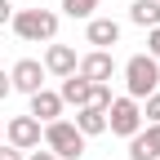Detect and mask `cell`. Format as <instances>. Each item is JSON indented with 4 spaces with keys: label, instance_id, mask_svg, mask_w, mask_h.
<instances>
[{
    "label": "cell",
    "instance_id": "1",
    "mask_svg": "<svg viewBox=\"0 0 160 160\" xmlns=\"http://www.w3.org/2000/svg\"><path fill=\"white\" fill-rule=\"evenodd\" d=\"M45 147L58 160H80L85 156V133H80L71 120H49L45 125Z\"/></svg>",
    "mask_w": 160,
    "mask_h": 160
},
{
    "label": "cell",
    "instance_id": "2",
    "mask_svg": "<svg viewBox=\"0 0 160 160\" xmlns=\"http://www.w3.org/2000/svg\"><path fill=\"white\" fill-rule=\"evenodd\" d=\"M9 22H13V31L22 36V40H31V45L58 36V13H53V9H18Z\"/></svg>",
    "mask_w": 160,
    "mask_h": 160
},
{
    "label": "cell",
    "instance_id": "3",
    "mask_svg": "<svg viewBox=\"0 0 160 160\" xmlns=\"http://www.w3.org/2000/svg\"><path fill=\"white\" fill-rule=\"evenodd\" d=\"M125 85H129V98H147V93H156V85H160V67H156L151 53H133L129 62H125Z\"/></svg>",
    "mask_w": 160,
    "mask_h": 160
},
{
    "label": "cell",
    "instance_id": "4",
    "mask_svg": "<svg viewBox=\"0 0 160 160\" xmlns=\"http://www.w3.org/2000/svg\"><path fill=\"white\" fill-rule=\"evenodd\" d=\"M107 129L120 133V138H133L138 129H142V107H138V98H111V107H107Z\"/></svg>",
    "mask_w": 160,
    "mask_h": 160
},
{
    "label": "cell",
    "instance_id": "5",
    "mask_svg": "<svg viewBox=\"0 0 160 160\" xmlns=\"http://www.w3.org/2000/svg\"><path fill=\"white\" fill-rule=\"evenodd\" d=\"M76 76L89 80V85H107V80L116 76V58H111L107 49H89V53L76 62Z\"/></svg>",
    "mask_w": 160,
    "mask_h": 160
},
{
    "label": "cell",
    "instance_id": "6",
    "mask_svg": "<svg viewBox=\"0 0 160 160\" xmlns=\"http://www.w3.org/2000/svg\"><path fill=\"white\" fill-rule=\"evenodd\" d=\"M5 133H9V147H18V151H36L40 138H45V129H40L36 116H13Z\"/></svg>",
    "mask_w": 160,
    "mask_h": 160
},
{
    "label": "cell",
    "instance_id": "7",
    "mask_svg": "<svg viewBox=\"0 0 160 160\" xmlns=\"http://www.w3.org/2000/svg\"><path fill=\"white\" fill-rule=\"evenodd\" d=\"M9 85H13V89H22V93L45 89V67H40L36 58H22V62H13V71H9Z\"/></svg>",
    "mask_w": 160,
    "mask_h": 160
},
{
    "label": "cell",
    "instance_id": "8",
    "mask_svg": "<svg viewBox=\"0 0 160 160\" xmlns=\"http://www.w3.org/2000/svg\"><path fill=\"white\" fill-rule=\"evenodd\" d=\"M129 160H160V125H147L129 138Z\"/></svg>",
    "mask_w": 160,
    "mask_h": 160
},
{
    "label": "cell",
    "instance_id": "9",
    "mask_svg": "<svg viewBox=\"0 0 160 160\" xmlns=\"http://www.w3.org/2000/svg\"><path fill=\"white\" fill-rule=\"evenodd\" d=\"M27 116H36L40 125H49V120L62 116V98H58L53 89H36V93H31V111H27Z\"/></svg>",
    "mask_w": 160,
    "mask_h": 160
},
{
    "label": "cell",
    "instance_id": "10",
    "mask_svg": "<svg viewBox=\"0 0 160 160\" xmlns=\"http://www.w3.org/2000/svg\"><path fill=\"white\" fill-rule=\"evenodd\" d=\"M85 40H89L93 49H107V45H116V40H120V22H116V18H89Z\"/></svg>",
    "mask_w": 160,
    "mask_h": 160
},
{
    "label": "cell",
    "instance_id": "11",
    "mask_svg": "<svg viewBox=\"0 0 160 160\" xmlns=\"http://www.w3.org/2000/svg\"><path fill=\"white\" fill-rule=\"evenodd\" d=\"M76 49L71 45H49V53H45V71H53V76H71L76 71Z\"/></svg>",
    "mask_w": 160,
    "mask_h": 160
},
{
    "label": "cell",
    "instance_id": "12",
    "mask_svg": "<svg viewBox=\"0 0 160 160\" xmlns=\"http://www.w3.org/2000/svg\"><path fill=\"white\" fill-rule=\"evenodd\" d=\"M89 89H93L89 80H80V76L71 71V76H62V89H58V98H62V102H71V107L80 111V107H89Z\"/></svg>",
    "mask_w": 160,
    "mask_h": 160
},
{
    "label": "cell",
    "instance_id": "13",
    "mask_svg": "<svg viewBox=\"0 0 160 160\" xmlns=\"http://www.w3.org/2000/svg\"><path fill=\"white\" fill-rule=\"evenodd\" d=\"M76 129L93 138V133H107V111H98V107H80L76 111Z\"/></svg>",
    "mask_w": 160,
    "mask_h": 160
},
{
    "label": "cell",
    "instance_id": "14",
    "mask_svg": "<svg viewBox=\"0 0 160 160\" xmlns=\"http://www.w3.org/2000/svg\"><path fill=\"white\" fill-rule=\"evenodd\" d=\"M129 18L138 27H160V0H133L129 5Z\"/></svg>",
    "mask_w": 160,
    "mask_h": 160
},
{
    "label": "cell",
    "instance_id": "15",
    "mask_svg": "<svg viewBox=\"0 0 160 160\" xmlns=\"http://www.w3.org/2000/svg\"><path fill=\"white\" fill-rule=\"evenodd\" d=\"M98 5H102V0H62V13L67 18H93Z\"/></svg>",
    "mask_w": 160,
    "mask_h": 160
},
{
    "label": "cell",
    "instance_id": "16",
    "mask_svg": "<svg viewBox=\"0 0 160 160\" xmlns=\"http://www.w3.org/2000/svg\"><path fill=\"white\" fill-rule=\"evenodd\" d=\"M89 107L107 111V107H111V89H107V85H93V89H89Z\"/></svg>",
    "mask_w": 160,
    "mask_h": 160
},
{
    "label": "cell",
    "instance_id": "17",
    "mask_svg": "<svg viewBox=\"0 0 160 160\" xmlns=\"http://www.w3.org/2000/svg\"><path fill=\"white\" fill-rule=\"evenodd\" d=\"M142 120H147V125H160V89H156V93H147V107H142Z\"/></svg>",
    "mask_w": 160,
    "mask_h": 160
},
{
    "label": "cell",
    "instance_id": "18",
    "mask_svg": "<svg viewBox=\"0 0 160 160\" xmlns=\"http://www.w3.org/2000/svg\"><path fill=\"white\" fill-rule=\"evenodd\" d=\"M147 53L156 58V67H160V27H147Z\"/></svg>",
    "mask_w": 160,
    "mask_h": 160
},
{
    "label": "cell",
    "instance_id": "19",
    "mask_svg": "<svg viewBox=\"0 0 160 160\" xmlns=\"http://www.w3.org/2000/svg\"><path fill=\"white\" fill-rule=\"evenodd\" d=\"M0 160H27V156L18 151V147H5V142H0Z\"/></svg>",
    "mask_w": 160,
    "mask_h": 160
},
{
    "label": "cell",
    "instance_id": "20",
    "mask_svg": "<svg viewBox=\"0 0 160 160\" xmlns=\"http://www.w3.org/2000/svg\"><path fill=\"white\" fill-rule=\"evenodd\" d=\"M9 18H13V5H9V0H0V27L9 22Z\"/></svg>",
    "mask_w": 160,
    "mask_h": 160
},
{
    "label": "cell",
    "instance_id": "21",
    "mask_svg": "<svg viewBox=\"0 0 160 160\" xmlns=\"http://www.w3.org/2000/svg\"><path fill=\"white\" fill-rule=\"evenodd\" d=\"M27 160H58V156H53V151H49V147H45V151H31V156H27Z\"/></svg>",
    "mask_w": 160,
    "mask_h": 160
},
{
    "label": "cell",
    "instance_id": "22",
    "mask_svg": "<svg viewBox=\"0 0 160 160\" xmlns=\"http://www.w3.org/2000/svg\"><path fill=\"white\" fill-rule=\"evenodd\" d=\"M9 89H13V85H9V76H5V71H0V98H5Z\"/></svg>",
    "mask_w": 160,
    "mask_h": 160
},
{
    "label": "cell",
    "instance_id": "23",
    "mask_svg": "<svg viewBox=\"0 0 160 160\" xmlns=\"http://www.w3.org/2000/svg\"><path fill=\"white\" fill-rule=\"evenodd\" d=\"M0 138H5V129H0Z\"/></svg>",
    "mask_w": 160,
    "mask_h": 160
}]
</instances>
